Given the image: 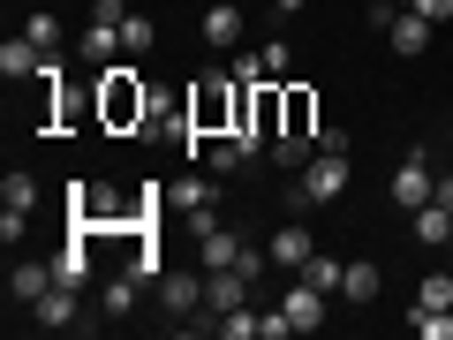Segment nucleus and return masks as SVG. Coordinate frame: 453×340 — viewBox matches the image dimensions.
I'll return each mask as SVG.
<instances>
[{"mask_svg":"<svg viewBox=\"0 0 453 340\" xmlns=\"http://www.w3.org/2000/svg\"><path fill=\"white\" fill-rule=\"evenodd\" d=\"M265 258H273V265H280V273H288V280H295V273H303V265H310V258H318V235H310V227H303V220H288V227H273V243H265Z\"/></svg>","mask_w":453,"mask_h":340,"instance_id":"1a4fd4ad","label":"nucleus"},{"mask_svg":"<svg viewBox=\"0 0 453 340\" xmlns=\"http://www.w3.org/2000/svg\"><path fill=\"white\" fill-rule=\"evenodd\" d=\"M53 280H61V288H83V280H91V227H76V243L53 258Z\"/></svg>","mask_w":453,"mask_h":340,"instance_id":"f3484780","label":"nucleus"},{"mask_svg":"<svg viewBox=\"0 0 453 340\" xmlns=\"http://www.w3.org/2000/svg\"><path fill=\"white\" fill-rule=\"evenodd\" d=\"M159 310L166 318H181V325H211V310H204V265L196 273H159Z\"/></svg>","mask_w":453,"mask_h":340,"instance_id":"20e7f679","label":"nucleus"},{"mask_svg":"<svg viewBox=\"0 0 453 340\" xmlns=\"http://www.w3.org/2000/svg\"><path fill=\"white\" fill-rule=\"evenodd\" d=\"M340 189H348V159H333V151H310V166L295 174L288 205H295V212H310V205H333Z\"/></svg>","mask_w":453,"mask_h":340,"instance_id":"f03ea898","label":"nucleus"},{"mask_svg":"<svg viewBox=\"0 0 453 340\" xmlns=\"http://www.w3.org/2000/svg\"><path fill=\"white\" fill-rule=\"evenodd\" d=\"M273 8H280V16H303V8H310V0H273Z\"/></svg>","mask_w":453,"mask_h":340,"instance_id":"72a5a7b5","label":"nucleus"},{"mask_svg":"<svg viewBox=\"0 0 453 340\" xmlns=\"http://www.w3.org/2000/svg\"><path fill=\"white\" fill-rule=\"evenodd\" d=\"M280 310H288V325H295V333H318V325H325V295L310 288V280H295Z\"/></svg>","mask_w":453,"mask_h":340,"instance_id":"dca6fc26","label":"nucleus"},{"mask_svg":"<svg viewBox=\"0 0 453 340\" xmlns=\"http://www.w3.org/2000/svg\"><path fill=\"white\" fill-rule=\"evenodd\" d=\"M196 31H204V46H234V38H242V0H211V8H196Z\"/></svg>","mask_w":453,"mask_h":340,"instance_id":"4468645a","label":"nucleus"},{"mask_svg":"<svg viewBox=\"0 0 453 340\" xmlns=\"http://www.w3.org/2000/svg\"><path fill=\"white\" fill-rule=\"evenodd\" d=\"M68 212H76V227H129L136 205H113L106 182H68Z\"/></svg>","mask_w":453,"mask_h":340,"instance_id":"7ed1b4c3","label":"nucleus"},{"mask_svg":"<svg viewBox=\"0 0 453 340\" xmlns=\"http://www.w3.org/2000/svg\"><path fill=\"white\" fill-rule=\"evenodd\" d=\"M295 280H310L318 295H340V280H348V265H340V258H310V265H303Z\"/></svg>","mask_w":453,"mask_h":340,"instance_id":"b1692460","label":"nucleus"},{"mask_svg":"<svg viewBox=\"0 0 453 340\" xmlns=\"http://www.w3.org/2000/svg\"><path fill=\"white\" fill-rule=\"evenodd\" d=\"M288 68H295V53L273 38V46H265V76H288Z\"/></svg>","mask_w":453,"mask_h":340,"instance_id":"2f4dec72","label":"nucleus"},{"mask_svg":"<svg viewBox=\"0 0 453 340\" xmlns=\"http://www.w3.org/2000/svg\"><path fill=\"white\" fill-rule=\"evenodd\" d=\"M257 318H265L257 303H242V310H219V318H211V333H226V340H257Z\"/></svg>","mask_w":453,"mask_h":340,"instance_id":"5701e85b","label":"nucleus"},{"mask_svg":"<svg viewBox=\"0 0 453 340\" xmlns=\"http://www.w3.org/2000/svg\"><path fill=\"white\" fill-rule=\"evenodd\" d=\"M136 288H144V280H136V273L106 280V295H98V310H106V318H129V310H136Z\"/></svg>","mask_w":453,"mask_h":340,"instance_id":"4be33fe9","label":"nucleus"},{"mask_svg":"<svg viewBox=\"0 0 453 340\" xmlns=\"http://www.w3.org/2000/svg\"><path fill=\"white\" fill-rule=\"evenodd\" d=\"M76 46H83V61H98V68H113L121 53H129V46H121V23H106V16H91V23H83V38H76Z\"/></svg>","mask_w":453,"mask_h":340,"instance_id":"2eb2a0df","label":"nucleus"},{"mask_svg":"<svg viewBox=\"0 0 453 340\" xmlns=\"http://www.w3.org/2000/svg\"><path fill=\"white\" fill-rule=\"evenodd\" d=\"M438 197V166H431V151H408L401 166H393V205L401 212H423Z\"/></svg>","mask_w":453,"mask_h":340,"instance_id":"423d86ee","label":"nucleus"},{"mask_svg":"<svg viewBox=\"0 0 453 340\" xmlns=\"http://www.w3.org/2000/svg\"><path fill=\"white\" fill-rule=\"evenodd\" d=\"M76 295H83V288H61V280H53V288L31 303V325H46V333H68V325H76V333H83L91 318H83V303H76Z\"/></svg>","mask_w":453,"mask_h":340,"instance_id":"6e6552de","label":"nucleus"},{"mask_svg":"<svg viewBox=\"0 0 453 340\" xmlns=\"http://www.w3.org/2000/svg\"><path fill=\"white\" fill-rule=\"evenodd\" d=\"M288 333H295L288 310H265V318H257V340H288Z\"/></svg>","mask_w":453,"mask_h":340,"instance_id":"7c9ffc66","label":"nucleus"},{"mask_svg":"<svg viewBox=\"0 0 453 340\" xmlns=\"http://www.w3.org/2000/svg\"><path fill=\"white\" fill-rule=\"evenodd\" d=\"M408 325H416L423 340H453V318H446V310H423V303H416V318H408Z\"/></svg>","mask_w":453,"mask_h":340,"instance_id":"cd10ccee","label":"nucleus"},{"mask_svg":"<svg viewBox=\"0 0 453 340\" xmlns=\"http://www.w3.org/2000/svg\"><path fill=\"white\" fill-rule=\"evenodd\" d=\"M416 303H423V310H453V280H446V273H423V280H416Z\"/></svg>","mask_w":453,"mask_h":340,"instance_id":"393cba45","label":"nucleus"},{"mask_svg":"<svg viewBox=\"0 0 453 340\" xmlns=\"http://www.w3.org/2000/svg\"><path fill=\"white\" fill-rule=\"evenodd\" d=\"M166 205L189 220V235H204V227H211V205H219V182H211V174H181L174 189H166Z\"/></svg>","mask_w":453,"mask_h":340,"instance_id":"0eeeda50","label":"nucleus"},{"mask_svg":"<svg viewBox=\"0 0 453 340\" xmlns=\"http://www.w3.org/2000/svg\"><path fill=\"white\" fill-rule=\"evenodd\" d=\"M250 288H257V280H250L242 265H219V273H204V310L211 318H219V310H242Z\"/></svg>","mask_w":453,"mask_h":340,"instance_id":"9d476101","label":"nucleus"},{"mask_svg":"<svg viewBox=\"0 0 453 340\" xmlns=\"http://www.w3.org/2000/svg\"><path fill=\"white\" fill-rule=\"evenodd\" d=\"M98 113H106V129H144L151 121V91L136 83V61H113L98 76Z\"/></svg>","mask_w":453,"mask_h":340,"instance_id":"f257e3e1","label":"nucleus"},{"mask_svg":"<svg viewBox=\"0 0 453 340\" xmlns=\"http://www.w3.org/2000/svg\"><path fill=\"white\" fill-rule=\"evenodd\" d=\"M408 220H416V243H431V250H446V243H453V212L438 205V197H431L423 212H408Z\"/></svg>","mask_w":453,"mask_h":340,"instance_id":"a211bd4d","label":"nucleus"},{"mask_svg":"<svg viewBox=\"0 0 453 340\" xmlns=\"http://www.w3.org/2000/svg\"><path fill=\"white\" fill-rule=\"evenodd\" d=\"M31 212H38V182H31V174L16 166V174L0 182V243H8V250L23 243V227H31Z\"/></svg>","mask_w":453,"mask_h":340,"instance_id":"39448f33","label":"nucleus"},{"mask_svg":"<svg viewBox=\"0 0 453 340\" xmlns=\"http://www.w3.org/2000/svg\"><path fill=\"white\" fill-rule=\"evenodd\" d=\"M438 205H446V212H453V174H438Z\"/></svg>","mask_w":453,"mask_h":340,"instance_id":"473e14b6","label":"nucleus"},{"mask_svg":"<svg viewBox=\"0 0 453 340\" xmlns=\"http://www.w3.org/2000/svg\"><path fill=\"white\" fill-rule=\"evenodd\" d=\"M226 76H234V83H273V76H265V53H234Z\"/></svg>","mask_w":453,"mask_h":340,"instance_id":"c756f323","label":"nucleus"},{"mask_svg":"<svg viewBox=\"0 0 453 340\" xmlns=\"http://www.w3.org/2000/svg\"><path fill=\"white\" fill-rule=\"evenodd\" d=\"M38 68H46V53H38L31 38H8V46H0V76L23 83V76H38Z\"/></svg>","mask_w":453,"mask_h":340,"instance_id":"6ab92c4d","label":"nucleus"},{"mask_svg":"<svg viewBox=\"0 0 453 340\" xmlns=\"http://www.w3.org/2000/svg\"><path fill=\"white\" fill-rule=\"evenodd\" d=\"M378 288H386V280H378V265L356 258V265H348V280H340V303H378Z\"/></svg>","mask_w":453,"mask_h":340,"instance_id":"aec40b11","label":"nucleus"},{"mask_svg":"<svg viewBox=\"0 0 453 340\" xmlns=\"http://www.w3.org/2000/svg\"><path fill=\"white\" fill-rule=\"evenodd\" d=\"M242 250H250V243L234 235V227H219V220L196 235V265H204V273H219V265H242Z\"/></svg>","mask_w":453,"mask_h":340,"instance_id":"ddd939ff","label":"nucleus"},{"mask_svg":"<svg viewBox=\"0 0 453 340\" xmlns=\"http://www.w3.org/2000/svg\"><path fill=\"white\" fill-rule=\"evenodd\" d=\"M288 129L295 136H318V106H310V91H288Z\"/></svg>","mask_w":453,"mask_h":340,"instance_id":"a878e982","label":"nucleus"},{"mask_svg":"<svg viewBox=\"0 0 453 340\" xmlns=\"http://www.w3.org/2000/svg\"><path fill=\"white\" fill-rule=\"evenodd\" d=\"M46 288H53V258H46V265H38V258H16V265H8V310H31Z\"/></svg>","mask_w":453,"mask_h":340,"instance_id":"9b49d317","label":"nucleus"},{"mask_svg":"<svg viewBox=\"0 0 453 340\" xmlns=\"http://www.w3.org/2000/svg\"><path fill=\"white\" fill-rule=\"evenodd\" d=\"M23 38H31L38 53H53V46H61V23H53V16H31V23H23Z\"/></svg>","mask_w":453,"mask_h":340,"instance_id":"c85d7f7f","label":"nucleus"},{"mask_svg":"<svg viewBox=\"0 0 453 340\" xmlns=\"http://www.w3.org/2000/svg\"><path fill=\"white\" fill-rule=\"evenodd\" d=\"M431 31H438L431 16H416V8H393V23H386V46L401 53V61H416V53L431 46Z\"/></svg>","mask_w":453,"mask_h":340,"instance_id":"f8f14e48","label":"nucleus"},{"mask_svg":"<svg viewBox=\"0 0 453 340\" xmlns=\"http://www.w3.org/2000/svg\"><path fill=\"white\" fill-rule=\"evenodd\" d=\"M310 151H318V136H295V129H280V136H273V159L288 166V174H303V166H310Z\"/></svg>","mask_w":453,"mask_h":340,"instance_id":"412c9836","label":"nucleus"},{"mask_svg":"<svg viewBox=\"0 0 453 340\" xmlns=\"http://www.w3.org/2000/svg\"><path fill=\"white\" fill-rule=\"evenodd\" d=\"M151 38H159V31H151L144 16H121V46H129V61H136V53H151Z\"/></svg>","mask_w":453,"mask_h":340,"instance_id":"bb28decb","label":"nucleus"}]
</instances>
